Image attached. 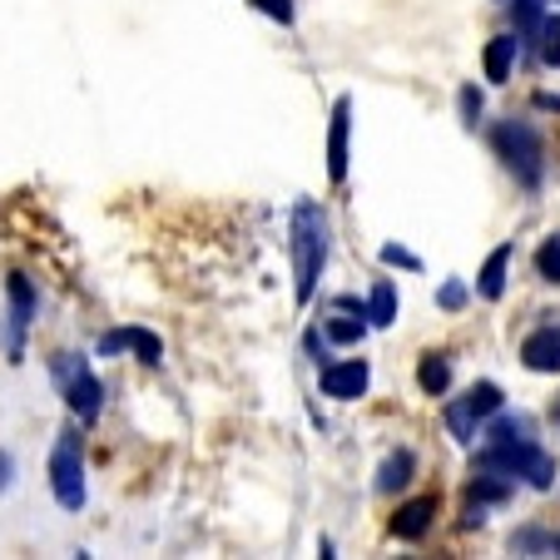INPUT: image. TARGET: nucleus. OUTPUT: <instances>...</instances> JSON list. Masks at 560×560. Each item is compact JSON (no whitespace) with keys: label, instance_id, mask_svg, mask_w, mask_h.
I'll use <instances>...</instances> for the list:
<instances>
[{"label":"nucleus","instance_id":"1","mask_svg":"<svg viewBox=\"0 0 560 560\" xmlns=\"http://www.w3.org/2000/svg\"><path fill=\"white\" fill-rule=\"evenodd\" d=\"M323 264H328V219L313 199H303L293 209V293L298 303H307L323 278Z\"/></svg>","mask_w":560,"mask_h":560},{"label":"nucleus","instance_id":"2","mask_svg":"<svg viewBox=\"0 0 560 560\" xmlns=\"http://www.w3.org/2000/svg\"><path fill=\"white\" fill-rule=\"evenodd\" d=\"M476 471H497V476H506V481L526 476L536 491H546L550 481H556V462H550L530 436H487V446L476 456Z\"/></svg>","mask_w":560,"mask_h":560},{"label":"nucleus","instance_id":"3","mask_svg":"<svg viewBox=\"0 0 560 560\" xmlns=\"http://www.w3.org/2000/svg\"><path fill=\"white\" fill-rule=\"evenodd\" d=\"M491 144H497V154L506 159V170L516 174L526 189H540V179H546V144H540V135L526 125V119L497 125L491 129Z\"/></svg>","mask_w":560,"mask_h":560},{"label":"nucleus","instance_id":"4","mask_svg":"<svg viewBox=\"0 0 560 560\" xmlns=\"http://www.w3.org/2000/svg\"><path fill=\"white\" fill-rule=\"evenodd\" d=\"M50 372H55V382H60V392H65V407H70L80 422H95L100 402H105V387H100V377L90 372V362L80 358V352H55Z\"/></svg>","mask_w":560,"mask_h":560},{"label":"nucleus","instance_id":"5","mask_svg":"<svg viewBox=\"0 0 560 560\" xmlns=\"http://www.w3.org/2000/svg\"><path fill=\"white\" fill-rule=\"evenodd\" d=\"M50 491L65 511H80L85 506V456H80V436L60 432L50 452Z\"/></svg>","mask_w":560,"mask_h":560},{"label":"nucleus","instance_id":"6","mask_svg":"<svg viewBox=\"0 0 560 560\" xmlns=\"http://www.w3.org/2000/svg\"><path fill=\"white\" fill-rule=\"evenodd\" d=\"M501 412V387L497 382H476L456 407H446V427L456 432V442H476V422L481 417H497Z\"/></svg>","mask_w":560,"mask_h":560},{"label":"nucleus","instance_id":"7","mask_svg":"<svg viewBox=\"0 0 560 560\" xmlns=\"http://www.w3.org/2000/svg\"><path fill=\"white\" fill-rule=\"evenodd\" d=\"M5 298H11V317H5V352H11V362H21L25 332H31V323H35V288H31V278L11 273Z\"/></svg>","mask_w":560,"mask_h":560},{"label":"nucleus","instance_id":"8","mask_svg":"<svg viewBox=\"0 0 560 560\" xmlns=\"http://www.w3.org/2000/svg\"><path fill=\"white\" fill-rule=\"evenodd\" d=\"M372 382V368L362 358L352 362H323V392H328L332 402H358L362 392Z\"/></svg>","mask_w":560,"mask_h":560},{"label":"nucleus","instance_id":"9","mask_svg":"<svg viewBox=\"0 0 560 560\" xmlns=\"http://www.w3.org/2000/svg\"><path fill=\"white\" fill-rule=\"evenodd\" d=\"M348 135H352V100L338 95V105H332V129H328V179L332 184L348 179Z\"/></svg>","mask_w":560,"mask_h":560},{"label":"nucleus","instance_id":"10","mask_svg":"<svg viewBox=\"0 0 560 560\" xmlns=\"http://www.w3.org/2000/svg\"><path fill=\"white\" fill-rule=\"evenodd\" d=\"M100 352H105V358H115V352H139V362H149V368L164 362V342H159L154 332H144V328L105 332V338H100Z\"/></svg>","mask_w":560,"mask_h":560},{"label":"nucleus","instance_id":"11","mask_svg":"<svg viewBox=\"0 0 560 560\" xmlns=\"http://www.w3.org/2000/svg\"><path fill=\"white\" fill-rule=\"evenodd\" d=\"M436 521V497H417L407 501V506H397V516H392V536L397 540H422L427 530H432Z\"/></svg>","mask_w":560,"mask_h":560},{"label":"nucleus","instance_id":"12","mask_svg":"<svg viewBox=\"0 0 560 560\" xmlns=\"http://www.w3.org/2000/svg\"><path fill=\"white\" fill-rule=\"evenodd\" d=\"M521 362L530 372H560V328H536L521 342Z\"/></svg>","mask_w":560,"mask_h":560},{"label":"nucleus","instance_id":"13","mask_svg":"<svg viewBox=\"0 0 560 560\" xmlns=\"http://www.w3.org/2000/svg\"><path fill=\"white\" fill-rule=\"evenodd\" d=\"M506 268H511V244H501L497 254L481 264V278H476V293L487 298V303H497V298L506 293Z\"/></svg>","mask_w":560,"mask_h":560},{"label":"nucleus","instance_id":"14","mask_svg":"<svg viewBox=\"0 0 560 560\" xmlns=\"http://www.w3.org/2000/svg\"><path fill=\"white\" fill-rule=\"evenodd\" d=\"M417 387H422L427 397H442V392L452 387V362H446V352H427L422 368H417Z\"/></svg>","mask_w":560,"mask_h":560},{"label":"nucleus","instance_id":"15","mask_svg":"<svg viewBox=\"0 0 560 560\" xmlns=\"http://www.w3.org/2000/svg\"><path fill=\"white\" fill-rule=\"evenodd\" d=\"M516 35H497V40L487 45V80H511V65H516Z\"/></svg>","mask_w":560,"mask_h":560},{"label":"nucleus","instance_id":"16","mask_svg":"<svg viewBox=\"0 0 560 560\" xmlns=\"http://www.w3.org/2000/svg\"><path fill=\"white\" fill-rule=\"evenodd\" d=\"M412 452H397V456H387L382 462V471H377V491L382 497H392V491H402L407 481H412Z\"/></svg>","mask_w":560,"mask_h":560},{"label":"nucleus","instance_id":"17","mask_svg":"<svg viewBox=\"0 0 560 560\" xmlns=\"http://www.w3.org/2000/svg\"><path fill=\"white\" fill-rule=\"evenodd\" d=\"M368 323L372 328H392V323H397V288H392L387 278H382L368 298Z\"/></svg>","mask_w":560,"mask_h":560},{"label":"nucleus","instance_id":"18","mask_svg":"<svg viewBox=\"0 0 560 560\" xmlns=\"http://www.w3.org/2000/svg\"><path fill=\"white\" fill-rule=\"evenodd\" d=\"M540 25H546V11H540V0H516V40H536Z\"/></svg>","mask_w":560,"mask_h":560},{"label":"nucleus","instance_id":"19","mask_svg":"<svg viewBox=\"0 0 560 560\" xmlns=\"http://www.w3.org/2000/svg\"><path fill=\"white\" fill-rule=\"evenodd\" d=\"M536 273L546 278V283H560V233H550L546 244L536 248Z\"/></svg>","mask_w":560,"mask_h":560},{"label":"nucleus","instance_id":"20","mask_svg":"<svg viewBox=\"0 0 560 560\" xmlns=\"http://www.w3.org/2000/svg\"><path fill=\"white\" fill-rule=\"evenodd\" d=\"M536 40H540V60L556 65V70H560V15H550V21L540 25Z\"/></svg>","mask_w":560,"mask_h":560},{"label":"nucleus","instance_id":"21","mask_svg":"<svg viewBox=\"0 0 560 560\" xmlns=\"http://www.w3.org/2000/svg\"><path fill=\"white\" fill-rule=\"evenodd\" d=\"M362 338H368V323H362V317L358 323H352V317H332L328 323V342H362Z\"/></svg>","mask_w":560,"mask_h":560},{"label":"nucleus","instance_id":"22","mask_svg":"<svg viewBox=\"0 0 560 560\" xmlns=\"http://www.w3.org/2000/svg\"><path fill=\"white\" fill-rule=\"evenodd\" d=\"M254 5L268 15V21H278V25L293 21V0H254Z\"/></svg>","mask_w":560,"mask_h":560},{"label":"nucleus","instance_id":"23","mask_svg":"<svg viewBox=\"0 0 560 560\" xmlns=\"http://www.w3.org/2000/svg\"><path fill=\"white\" fill-rule=\"evenodd\" d=\"M382 264H402V268H417V254H407V248L387 244V248H382Z\"/></svg>","mask_w":560,"mask_h":560},{"label":"nucleus","instance_id":"24","mask_svg":"<svg viewBox=\"0 0 560 560\" xmlns=\"http://www.w3.org/2000/svg\"><path fill=\"white\" fill-rule=\"evenodd\" d=\"M462 115H466V125H476V115H481V95H476L471 85L462 90Z\"/></svg>","mask_w":560,"mask_h":560},{"label":"nucleus","instance_id":"25","mask_svg":"<svg viewBox=\"0 0 560 560\" xmlns=\"http://www.w3.org/2000/svg\"><path fill=\"white\" fill-rule=\"evenodd\" d=\"M466 303V283H446L442 288V307H462Z\"/></svg>","mask_w":560,"mask_h":560},{"label":"nucleus","instance_id":"26","mask_svg":"<svg viewBox=\"0 0 560 560\" xmlns=\"http://www.w3.org/2000/svg\"><path fill=\"white\" fill-rule=\"evenodd\" d=\"M11 476H15V462H11V452H0V491L11 487Z\"/></svg>","mask_w":560,"mask_h":560},{"label":"nucleus","instance_id":"27","mask_svg":"<svg viewBox=\"0 0 560 560\" xmlns=\"http://www.w3.org/2000/svg\"><path fill=\"white\" fill-rule=\"evenodd\" d=\"M556 422H560V402H556Z\"/></svg>","mask_w":560,"mask_h":560},{"label":"nucleus","instance_id":"28","mask_svg":"<svg viewBox=\"0 0 560 560\" xmlns=\"http://www.w3.org/2000/svg\"><path fill=\"white\" fill-rule=\"evenodd\" d=\"M556 550H560V540H556Z\"/></svg>","mask_w":560,"mask_h":560}]
</instances>
